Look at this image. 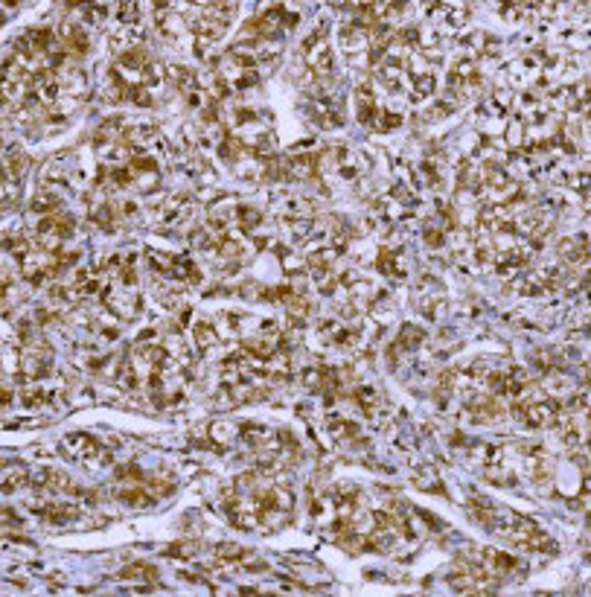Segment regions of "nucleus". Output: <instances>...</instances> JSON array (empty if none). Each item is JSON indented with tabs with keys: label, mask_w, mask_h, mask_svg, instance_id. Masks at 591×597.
I'll use <instances>...</instances> for the list:
<instances>
[{
	"label": "nucleus",
	"mask_w": 591,
	"mask_h": 597,
	"mask_svg": "<svg viewBox=\"0 0 591 597\" xmlns=\"http://www.w3.org/2000/svg\"><path fill=\"white\" fill-rule=\"evenodd\" d=\"M73 233V219L67 216V213H50V216H44L38 222V227H35V242H38V248L41 251H47V253H59L62 251V245H64V239Z\"/></svg>",
	"instance_id": "f257e3e1"
},
{
	"label": "nucleus",
	"mask_w": 591,
	"mask_h": 597,
	"mask_svg": "<svg viewBox=\"0 0 591 597\" xmlns=\"http://www.w3.org/2000/svg\"><path fill=\"white\" fill-rule=\"evenodd\" d=\"M62 449H64L67 458H73V461H79L84 466H93V469H100V466H105L111 461L108 449L96 437H91V434H79V431L76 434H67Z\"/></svg>",
	"instance_id": "f03ea898"
},
{
	"label": "nucleus",
	"mask_w": 591,
	"mask_h": 597,
	"mask_svg": "<svg viewBox=\"0 0 591 597\" xmlns=\"http://www.w3.org/2000/svg\"><path fill=\"white\" fill-rule=\"evenodd\" d=\"M122 143L131 152H149L154 146H161V132L154 125H131L122 132Z\"/></svg>",
	"instance_id": "7ed1b4c3"
},
{
	"label": "nucleus",
	"mask_w": 591,
	"mask_h": 597,
	"mask_svg": "<svg viewBox=\"0 0 591 597\" xmlns=\"http://www.w3.org/2000/svg\"><path fill=\"white\" fill-rule=\"evenodd\" d=\"M556 253L571 265H585L588 262V236L580 233V236L562 239V242L556 245Z\"/></svg>",
	"instance_id": "20e7f679"
},
{
	"label": "nucleus",
	"mask_w": 591,
	"mask_h": 597,
	"mask_svg": "<svg viewBox=\"0 0 591 597\" xmlns=\"http://www.w3.org/2000/svg\"><path fill=\"white\" fill-rule=\"evenodd\" d=\"M166 76H169V82L175 84V88L184 93V96H190V93H195L199 91V76H195V70L192 67H184V64H169L166 67Z\"/></svg>",
	"instance_id": "39448f33"
},
{
	"label": "nucleus",
	"mask_w": 591,
	"mask_h": 597,
	"mask_svg": "<svg viewBox=\"0 0 591 597\" xmlns=\"http://www.w3.org/2000/svg\"><path fill=\"white\" fill-rule=\"evenodd\" d=\"M341 47L347 50V53H358V50H367L370 47V35H367V30H358V26H353V24H344L341 26Z\"/></svg>",
	"instance_id": "423d86ee"
},
{
	"label": "nucleus",
	"mask_w": 591,
	"mask_h": 597,
	"mask_svg": "<svg viewBox=\"0 0 591 597\" xmlns=\"http://www.w3.org/2000/svg\"><path fill=\"white\" fill-rule=\"evenodd\" d=\"M30 484H33V475H30V469H26L24 463L6 466V469H3V490H6V492L21 490V487H30Z\"/></svg>",
	"instance_id": "0eeeda50"
},
{
	"label": "nucleus",
	"mask_w": 591,
	"mask_h": 597,
	"mask_svg": "<svg viewBox=\"0 0 591 597\" xmlns=\"http://www.w3.org/2000/svg\"><path fill=\"white\" fill-rule=\"evenodd\" d=\"M422 338H426V332H422L419 326L405 323V326H402V332H399V338H397V344H393V350H388V355H393V359H397V353H399V350H414Z\"/></svg>",
	"instance_id": "6e6552de"
},
{
	"label": "nucleus",
	"mask_w": 591,
	"mask_h": 597,
	"mask_svg": "<svg viewBox=\"0 0 591 597\" xmlns=\"http://www.w3.org/2000/svg\"><path fill=\"white\" fill-rule=\"evenodd\" d=\"M195 344H199V350H204V353H210L213 347H219V330H216V323H210V321H199V323H195Z\"/></svg>",
	"instance_id": "1a4fd4ad"
},
{
	"label": "nucleus",
	"mask_w": 591,
	"mask_h": 597,
	"mask_svg": "<svg viewBox=\"0 0 591 597\" xmlns=\"http://www.w3.org/2000/svg\"><path fill=\"white\" fill-rule=\"evenodd\" d=\"M120 580H140V582H158V568L149 562H134L120 571Z\"/></svg>",
	"instance_id": "9d476101"
},
{
	"label": "nucleus",
	"mask_w": 591,
	"mask_h": 597,
	"mask_svg": "<svg viewBox=\"0 0 591 597\" xmlns=\"http://www.w3.org/2000/svg\"><path fill=\"white\" fill-rule=\"evenodd\" d=\"M414 484H417L419 490H426V492H440V495H446V490H443V484H440V478H437V469H434V466H422L419 472L414 475Z\"/></svg>",
	"instance_id": "9b49d317"
},
{
	"label": "nucleus",
	"mask_w": 591,
	"mask_h": 597,
	"mask_svg": "<svg viewBox=\"0 0 591 597\" xmlns=\"http://www.w3.org/2000/svg\"><path fill=\"white\" fill-rule=\"evenodd\" d=\"M30 169V158H26L24 152H15V154H9L6 158V169H3V178H9V181H21V175Z\"/></svg>",
	"instance_id": "f8f14e48"
},
{
	"label": "nucleus",
	"mask_w": 591,
	"mask_h": 597,
	"mask_svg": "<svg viewBox=\"0 0 591 597\" xmlns=\"http://www.w3.org/2000/svg\"><path fill=\"white\" fill-rule=\"evenodd\" d=\"M434 88H437V79H434V73L417 76L411 82V99H414V103H422V99H428L434 93Z\"/></svg>",
	"instance_id": "ddd939ff"
},
{
	"label": "nucleus",
	"mask_w": 591,
	"mask_h": 597,
	"mask_svg": "<svg viewBox=\"0 0 591 597\" xmlns=\"http://www.w3.org/2000/svg\"><path fill=\"white\" fill-rule=\"evenodd\" d=\"M166 553L169 557H175V560H195L201 553V542H195V539L192 542H175Z\"/></svg>",
	"instance_id": "4468645a"
},
{
	"label": "nucleus",
	"mask_w": 591,
	"mask_h": 597,
	"mask_svg": "<svg viewBox=\"0 0 591 597\" xmlns=\"http://www.w3.org/2000/svg\"><path fill=\"white\" fill-rule=\"evenodd\" d=\"M353 400L358 402V408L364 411V414H373L376 411V405H379V393L373 391V388H358L356 393H349Z\"/></svg>",
	"instance_id": "2eb2a0df"
},
{
	"label": "nucleus",
	"mask_w": 591,
	"mask_h": 597,
	"mask_svg": "<svg viewBox=\"0 0 591 597\" xmlns=\"http://www.w3.org/2000/svg\"><path fill=\"white\" fill-rule=\"evenodd\" d=\"M286 303H289V318H306L309 315V301H306V294H298V292H291L289 297H286Z\"/></svg>",
	"instance_id": "dca6fc26"
},
{
	"label": "nucleus",
	"mask_w": 591,
	"mask_h": 597,
	"mask_svg": "<svg viewBox=\"0 0 591 597\" xmlns=\"http://www.w3.org/2000/svg\"><path fill=\"white\" fill-rule=\"evenodd\" d=\"M402 125V114L397 111H379V120H376V129L379 132H390V129H399Z\"/></svg>",
	"instance_id": "f3484780"
},
{
	"label": "nucleus",
	"mask_w": 591,
	"mask_h": 597,
	"mask_svg": "<svg viewBox=\"0 0 591 597\" xmlns=\"http://www.w3.org/2000/svg\"><path fill=\"white\" fill-rule=\"evenodd\" d=\"M210 431H213V440H233L242 429H236V425H230V422H216Z\"/></svg>",
	"instance_id": "a211bd4d"
},
{
	"label": "nucleus",
	"mask_w": 591,
	"mask_h": 597,
	"mask_svg": "<svg viewBox=\"0 0 591 597\" xmlns=\"http://www.w3.org/2000/svg\"><path fill=\"white\" fill-rule=\"evenodd\" d=\"M443 239H446V236H443V231H434V227H431V231H426V242H428L431 248H440V245H443Z\"/></svg>",
	"instance_id": "6ab92c4d"
}]
</instances>
